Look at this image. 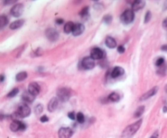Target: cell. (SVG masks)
<instances>
[{
  "mask_svg": "<svg viewBox=\"0 0 167 138\" xmlns=\"http://www.w3.org/2000/svg\"><path fill=\"white\" fill-rule=\"evenodd\" d=\"M141 124L142 119H139L138 121H136L135 123H134V124L127 126V127L125 128L124 131L122 132V137L129 138L130 137H132L139 129V128L141 126Z\"/></svg>",
  "mask_w": 167,
  "mask_h": 138,
  "instance_id": "obj_1",
  "label": "cell"
},
{
  "mask_svg": "<svg viewBox=\"0 0 167 138\" xmlns=\"http://www.w3.org/2000/svg\"><path fill=\"white\" fill-rule=\"evenodd\" d=\"M30 112H31V110H30V108L29 107L28 105L23 103V104H20L17 108L16 116L19 117V118H26L30 115Z\"/></svg>",
  "mask_w": 167,
  "mask_h": 138,
  "instance_id": "obj_2",
  "label": "cell"
},
{
  "mask_svg": "<svg viewBox=\"0 0 167 138\" xmlns=\"http://www.w3.org/2000/svg\"><path fill=\"white\" fill-rule=\"evenodd\" d=\"M135 19V13L132 10L127 9L121 16V21L125 25H128L132 22Z\"/></svg>",
  "mask_w": 167,
  "mask_h": 138,
  "instance_id": "obj_3",
  "label": "cell"
},
{
  "mask_svg": "<svg viewBox=\"0 0 167 138\" xmlns=\"http://www.w3.org/2000/svg\"><path fill=\"white\" fill-rule=\"evenodd\" d=\"M57 96L60 101H67L71 97V91L68 88H60L57 90Z\"/></svg>",
  "mask_w": 167,
  "mask_h": 138,
  "instance_id": "obj_4",
  "label": "cell"
},
{
  "mask_svg": "<svg viewBox=\"0 0 167 138\" xmlns=\"http://www.w3.org/2000/svg\"><path fill=\"white\" fill-rule=\"evenodd\" d=\"M10 129L12 132H17V131H25L26 129V125L23 122L15 119L11 122L10 125Z\"/></svg>",
  "mask_w": 167,
  "mask_h": 138,
  "instance_id": "obj_5",
  "label": "cell"
},
{
  "mask_svg": "<svg viewBox=\"0 0 167 138\" xmlns=\"http://www.w3.org/2000/svg\"><path fill=\"white\" fill-rule=\"evenodd\" d=\"M45 34L47 37L50 40L51 42H56L59 38V34L56 28H47L45 32Z\"/></svg>",
  "mask_w": 167,
  "mask_h": 138,
  "instance_id": "obj_6",
  "label": "cell"
},
{
  "mask_svg": "<svg viewBox=\"0 0 167 138\" xmlns=\"http://www.w3.org/2000/svg\"><path fill=\"white\" fill-rule=\"evenodd\" d=\"M24 11V5L22 3L15 4L11 9V14L14 17H20Z\"/></svg>",
  "mask_w": 167,
  "mask_h": 138,
  "instance_id": "obj_7",
  "label": "cell"
},
{
  "mask_svg": "<svg viewBox=\"0 0 167 138\" xmlns=\"http://www.w3.org/2000/svg\"><path fill=\"white\" fill-rule=\"evenodd\" d=\"M95 60H94L91 56L89 57H86L84 59H82V68H85L87 70H90V69H92L95 67Z\"/></svg>",
  "mask_w": 167,
  "mask_h": 138,
  "instance_id": "obj_8",
  "label": "cell"
},
{
  "mask_svg": "<svg viewBox=\"0 0 167 138\" xmlns=\"http://www.w3.org/2000/svg\"><path fill=\"white\" fill-rule=\"evenodd\" d=\"M91 57L95 59H102L105 58V51L100 48H94L91 51Z\"/></svg>",
  "mask_w": 167,
  "mask_h": 138,
  "instance_id": "obj_9",
  "label": "cell"
},
{
  "mask_svg": "<svg viewBox=\"0 0 167 138\" xmlns=\"http://www.w3.org/2000/svg\"><path fill=\"white\" fill-rule=\"evenodd\" d=\"M59 138H70L73 136V130L70 128H61L58 132Z\"/></svg>",
  "mask_w": 167,
  "mask_h": 138,
  "instance_id": "obj_10",
  "label": "cell"
},
{
  "mask_svg": "<svg viewBox=\"0 0 167 138\" xmlns=\"http://www.w3.org/2000/svg\"><path fill=\"white\" fill-rule=\"evenodd\" d=\"M28 91L34 96L38 95L40 92V85L37 82H32L29 85Z\"/></svg>",
  "mask_w": 167,
  "mask_h": 138,
  "instance_id": "obj_11",
  "label": "cell"
},
{
  "mask_svg": "<svg viewBox=\"0 0 167 138\" xmlns=\"http://www.w3.org/2000/svg\"><path fill=\"white\" fill-rule=\"evenodd\" d=\"M85 30V27L84 25L81 24V23H77V24H75L74 26V29H73V32L72 34L74 36H79L81 34L84 32Z\"/></svg>",
  "mask_w": 167,
  "mask_h": 138,
  "instance_id": "obj_12",
  "label": "cell"
},
{
  "mask_svg": "<svg viewBox=\"0 0 167 138\" xmlns=\"http://www.w3.org/2000/svg\"><path fill=\"white\" fill-rule=\"evenodd\" d=\"M58 99L56 98H52L50 100V101L48 102V105H47V110L50 111V112H53L54 110H56V109L58 107Z\"/></svg>",
  "mask_w": 167,
  "mask_h": 138,
  "instance_id": "obj_13",
  "label": "cell"
},
{
  "mask_svg": "<svg viewBox=\"0 0 167 138\" xmlns=\"http://www.w3.org/2000/svg\"><path fill=\"white\" fill-rule=\"evenodd\" d=\"M158 91V87L157 86H156V87H153V89H151L150 90L147 91V93H145L144 95H142V97L140 98V100H146V99H148L149 98H151V97H153V96H154L155 94L156 93V92Z\"/></svg>",
  "mask_w": 167,
  "mask_h": 138,
  "instance_id": "obj_14",
  "label": "cell"
},
{
  "mask_svg": "<svg viewBox=\"0 0 167 138\" xmlns=\"http://www.w3.org/2000/svg\"><path fill=\"white\" fill-rule=\"evenodd\" d=\"M145 2L144 1H141V0H137V1H134L132 3V11H137L139 10H141L144 7Z\"/></svg>",
  "mask_w": 167,
  "mask_h": 138,
  "instance_id": "obj_15",
  "label": "cell"
},
{
  "mask_svg": "<svg viewBox=\"0 0 167 138\" xmlns=\"http://www.w3.org/2000/svg\"><path fill=\"white\" fill-rule=\"evenodd\" d=\"M123 74H124V69L122 67H115L111 72V76L113 78H117L122 76Z\"/></svg>",
  "mask_w": 167,
  "mask_h": 138,
  "instance_id": "obj_16",
  "label": "cell"
},
{
  "mask_svg": "<svg viewBox=\"0 0 167 138\" xmlns=\"http://www.w3.org/2000/svg\"><path fill=\"white\" fill-rule=\"evenodd\" d=\"M22 99L25 102L31 103V102H33V101H34L35 96H34L33 94H31V93H29V91H27V92H24V93H23Z\"/></svg>",
  "mask_w": 167,
  "mask_h": 138,
  "instance_id": "obj_17",
  "label": "cell"
},
{
  "mask_svg": "<svg viewBox=\"0 0 167 138\" xmlns=\"http://www.w3.org/2000/svg\"><path fill=\"white\" fill-rule=\"evenodd\" d=\"M105 44L110 49H113L117 46V42L112 37H107L105 39Z\"/></svg>",
  "mask_w": 167,
  "mask_h": 138,
  "instance_id": "obj_18",
  "label": "cell"
},
{
  "mask_svg": "<svg viewBox=\"0 0 167 138\" xmlns=\"http://www.w3.org/2000/svg\"><path fill=\"white\" fill-rule=\"evenodd\" d=\"M24 23H25V20H17L16 21H14V22L11 23L10 26H9V28L12 29V30L17 29V28H20L24 25Z\"/></svg>",
  "mask_w": 167,
  "mask_h": 138,
  "instance_id": "obj_19",
  "label": "cell"
},
{
  "mask_svg": "<svg viewBox=\"0 0 167 138\" xmlns=\"http://www.w3.org/2000/svg\"><path fill=\"white\" fill-rule=\"evenodd\" d=\"M74 26V23L68 21V22H67L65 25V27H64V32H65V34H70V33L73 32Z\"/></svg>",
  "mask_w": 167,
  "mask_h": 138,
  "instance_id": "obj_20",
  "label": "cell"
},
{
  "mask_svg": "<svg viewBox=\"0 0 167 138\" xmlns=\"http://www.w3.org/2000/svg\"><path fill=\"white\" fill-rule=\"evenodd\" d=\"M27 78V72H20L19 73L17 74L16 76V80L17 81L20 82V81H23Z\"/></svg>",
  "mask_w": 167,
  "mask_h": 138,
  "instance_id": "obj_21",
  "label": "cell"
},
{
  "mask_svg": "<svg viewBox=\"0 0 167 138\" xmlns=\"http://www.w3.org/2000/svg\"><path fill=\"white\" fill-rule=\"evenodd\" d=\"M8 23V19L6 16H0V29L5 27Z\"/></svg>",
  "mask_w": 167,
  "mask_h": 138,
  "instance_id": "obj_22",
  "label": "cell"
},
{
  "mask_svg": "<svg viewBox=\"0 0 167 138\" xmlns=\"http://www.w3.org/2000/svg\"><path fill=\"white\" fill-rule=\"evenodd\" d=\"M144 112V106H141L137 108V110H135V112L134 114V117L135 118H139L140 116L143 115V113Z\"/></svg>",
  "mask_w": 167,
  "mask_h": 138,
  "instance_id": "obj_23",
  "label": "cell"
},
{
  "mask_svg": "<svg viewBox=\"0 0 167 138\" xmlns=\"http://www.w3.org/2000/svg\"><path fill=\"white\" fill-rule=\"evenodd\" d=\"M108 99L112 101H118L119 100H120V95H119L118 93L113 92V93H110V94L108 95Z\"/></svg>",
  "mask_w": 167,
  "mask_h": 138,
  "instance_id": "obj_24",
  "label": "cell"
},
{
  "mask_svg": "<svg viewBox=\"0 0 167 138\" xmlns=\"http://www.w3.org/2000/svg\"><path fill=\"white\" fill-rule=\"evenodd\" d=\"M76 119L77 121L78 122L79 124H82L85 121V117H84V115L82 114V112H78L76 115Z\"/></svg>",
  "mask_w": 167,
  "mask_h": 138,
  "instance_id": "obj_25",
  "label": "cell"
},
{
  "mask_svg": "<svg viewBox=\"0 0 167 138\" xmlns=\"http://www.w3.org/2000/svg\"><path fill=\"white\" fill-rule=\"evenodd\" d=\"M89 13V7H85L81 10V11L79 12V15L82 17H86L88 16Z\"/></svg>",
  "mask_w": 167,
  "mask_h": 138,
  "instance_id": "obj_26",
  "label": "cell"
},
{
  "mask_svg": "<svg viewBox=\"0 0 167 138\" xmlns=\"http://www.w3.org/2000/svg\"><path fill=\"white\" fill-rule=\"evenodd\" d=\"M43 106L42 104L37 105L35 108H34V112L36 115H40L41 113L43 112Z\"/></svg>",
  "mask_w": 167,
  "mask_h": 138,
  "instance_id": "obj_27",
  "label": "cell"
},
{
  "mask_svg": "<svg viewBox=\"0 0 167 138\" xmlns=\"http://www.w3.org/2000/svg\"><path fill=\"white\" fill-rule=\"evenodd\" d=\"M112 20H113V17L111 15H106L104 16L103 18V21L105 23V24H107V25H109L111 22H112Z\"/></svg>",
  "mask_w": 167,
  "mask_h": 138,
  "instance_id": "obj_28",
  "label": "cell"
},
{
  "mask_svg": "<svg viewBox=\"0 0 167 138\" xmlns=\"http://www.w3.org/2000/svg\"><path fill=\"white\" fill-rule=\"evenodd\" d=\"M166 72V65L163 64L161 67H159L158 70H157V73L160 74V75H164Z\"/></svg>",
  "mask_w": 167,
  "mask_h": 138,
  "instance_id": "obj_29",
  "label": "cell"
},
{
  "mask_svg": "<svg viewBox=\"0 0 167 138\" xmlns=\"http://www.w3.org/2000/svg\"><path fill=\"white\" fill-rule=\"evenodd\" d=\"M165 63V59L164 58H162V57H160L158 59L156 60V63H155V64H156V67H161L162 65Z\"/></svg>",
  "mask_w": 167,
  "mask_h": 138,
  "instance_id": "obj_30",
  "label": "cell"
},
{
  "mask_svg": "<svg viewBox=\"0 0 167 138\" xmlns=\"http://www.w3.org/2000/svg\"><path fill=\"white\" fill-rule=\"evenodd\" d=\"M18 93H19V90H18L17 88H14L10 93H8V98H13V97H15Z\"/></svg>",
  "mask_w": 167,
  "mask_h": 138,
  "instance_id": "obj_31",
  "label": "cell"
},
{
  "mask_svg": "<svg viewBox=\"0 0 167 138\" xmlns=\"http://www.w3.org/2000/svg\"><path fill=\"white\" fill-rule=\"evenodd\" d=\"M151 17H152V13H151V11H147V12H146V14H145V19H144L145 24L150 21Z\"/></svg>",
  "mask_w": 167,
  "mask_h": 138,
  "instance_id": "obj_32",
  "label": "cell"
},
{
  "mask_svg": "<svg viewBox=\"0 0 167 138\" xmlns=\"http://www.w3.org/2000/svg\"><path fill=\"white\" fill-rule=\"evenodd\" d=\"M68 118L70 119H72V120H74V119H76V115H75V113H74V111L68 113Z\"/></svg>",
  "mask_w": 167,
  "mask_h": 138,
  "instance_id": "obj_33",
  "label": "cell"
},
{
  "mask_svg": "<svg viewBox=\"0 0 167 138\" xmlns=\"http://www.w3.org/2000/svg\"><path fill=\"white\" fill-rule=\"evenodd\" d=\"M49 120L48 117L47 116H43L41 118H40V121L42 123H45V122H47Z\"/></svg>",
  "mask_w": 167,
  "mask_h": 138,
  "instance_id": "obj_34",
  "label": "cell"
},
{
  "mask_svg": "<svg viewBox=\"0 0 167 138\" xmlns=\"http://www.w3.org/2000/svg\"><path fill=\"white\" fill-rule=\"evenodd\" d=\"M117 51H118V53L123 54L125 52V47L123 46H119L117 47Z\"/></svg>",
  "mask_w": 167,
  "mask_h": 138,
  "instance_id": "obj_35",
  "label": "cell"
},
{
  "mask_svg": "<svg viewBox=\"0 0 167 138\" xmlns=\"http://www.w3.org/2000/svg\"><path fill=\"white\" fill-rule=\"evenodd\" d=\"M17 3V0H12V1H11V0L8 1V0H7V1H4V2H3V3H5V4H7V5H8V4H12V3Z\"/></svg>",
  "mask_w": 167,
  "mask_h": 138,
  "instance_id": "obj_36",
  "label": "cell"
},
{
  "mask_svg": "<svg viewBox=\"0 0 167 138\" xmlns=\"http://www.w3.org/2000/svg\"><path fill=\"white\" fill-rule=\"evenodd\" d=\"M56 23L57 25H62V24H64V20H63V19H60V18H58V19H56Z\"/></svg>",
  "mask_w": 167,
  "mask_h": 138,
  "instance_id": "obj_37",
  "label": "cell"
},
{
  "mask_svg": "<svg viewBox=\"0 0 167 138\" xmlns=\"http://www.w3.org/2000/svg\"><path fill=\"white\" fill-rule=\"evenodd\" d=\"M162 26H163V28H165L167 30V17L163 20V22H162Z\"/></svg>",
  "mask_w": 167,
  "mask_h": 138,
  "instance_id": "obj_38",
  "label": "cell"
},
{
  "mask_svg": "<svg viewBox=\"0 0 167 138\" xmlns=\"http://www.w3.org/2000/svg\"><path fill=\"white\" fill-rule=\"evenodd\" d=\"M158 136H159L158 132L156 131V132H155V133H153V135H152V137H151L150 138H158Z\"/></svg>",
  "mask_w": 167,
  "mask_h": 138,
  "instance_id": "obj_39",
  "label": "cell"
},
{
  "mask_svg": "<svg viewBox=\"0 0 167 138\" xmlns=\"http://www.w3.org/2000/svg\"><path fill=\"white\" fill-rule=\"evenodd\" d=\"M161 50H162V51H167V44L162 46V47H161Z\"/></svg>",
  "mask_w": 167,
  "mask_h": 138,
  "instance_id": "obj_40",
  "label": "cell"
},
{
  "mask_svg": "<svg viewBox=\"0 0 167 138\" xmlns=\"http://www.w3.org/2000/svg\"><path fill=\"white\" fill-rule=\"evenodd\" d=\"M4 80H5V76L2 74V75H0V82H3L4 81Z\"/></svg>",
  "mask_w": 167,
  "mask_h": 138,
  "instance_id": "obj_41",
  "label": "cell"
},
{
  "mask_svg": "<svg viewBox=\"0 0 167 138\" xmlns=\"http://www.w3.org/2000/svg\"><path fill=\"white\" fill-rule=\"evenodd\" d=\"M166 9H167V1L164 3V7H163V10H164V11L165 10H166Z\"/></svg>",
  "mask_w": 167,
  "mask_h": 138,
  "instance_id": "obj_42",
  "label": "cell"
},
{
  "mask_svg": "<svg viewBox=\"0 0 167 138\" xmlns=\"http://www.w3.org/2000/svg\"><path fill=\"white\" fill-rule=\"evenodd\" d=\"M163 112L166 113L167 112V107H163Z\"/></svg>",
  "mask_w": 167,
  "mask_h": 138,
  "instance_id": "obj_43",
  "label": "cell"
},
{
  "mask_svg": "<svg viewBox=\"0 0 167 138\" xmlns=\"http://www.w3.org/2000/svg\"><path fill=\"white\" fill-rule=\"evenodd\" d=\"M165 91H166V92H167V85H165Z\"/></svg>",
  "mask_w": 167,
  "mask_h": 138,
  "instance_id": "obj_44",
  "label": "cell"
}]
</instances>
